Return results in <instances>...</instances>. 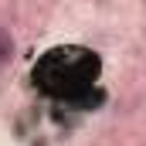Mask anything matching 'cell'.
<instances>
[{
  "label": "cell",
  "mask_w": 146,
  "mask_h": 146,
  "mask_svg": "<svg viewBox=\"0 0 146 146\" xmlns=\"http://www.w3.org/2000/svg\"><path fill=\"white\" fill-rule=\"evenodd\" d=\"M102 75V61L92 48L82 44H54L31 68L34 88L61 106H88Z\"/></svg>",
  "instance_id": "cell-1"
},
{
  "label": "cell",
  "mask_w": 146,
  "mask_h": 146,
  "mask_svg": "<svg viewBox=\"0 0 146 146\" xmlns=\"http://www.w3.org/2000/svg\"><path fill=\"white\" fill-rule=\"evenodd\" d=\"M10 58H14V37L7 27H0V65H7Z\"/></svg>",
  "instance_id": "cell-2"
}]
</instances>
